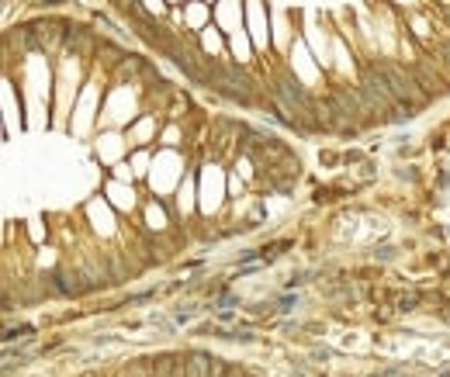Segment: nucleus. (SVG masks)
<instances>
[{"instance_id":"7ed1b4c3","label":"nucleus","mask_w":450,"mask_h":377,"mask_svg":"<svg viewBox=\"0 0 450 377\" xmlns=\"http://www.w3.org/2000/svg\"><path fill=\"white\" fill-rule=\"evenodd\" d=\"M415 301H419V294H405V298H402V308H412Z\"/></svg>"},{"instance_id":"20e7f679","label":"nucleus","mask_w":450,"mask_h":377,"mask_svg":"<svg viewBox=\"0 0 450 377\" xmlns=\"http://www.w3.org/2000/svg\"><path fill=\"white\" fill-rule=\"evenodd\" d=\"M46 4H59V0H46Z\"/></svg>"},{"instance_id":"f03ea898","label":"nucleus","mask_w":450,"mask_h":377,"mask_svg":"<svg viewBox=\"0 0 450 377\" xmlns=\"http://www.w3.org/2000/svg\"><path fill=\"white\" fill-rule=\"evenodd\" d=\"M211 363H218V360H211V356H204V353H190V363H187V374L190 377H211Z\"/></svg>"},{"instance_id":"f257e3e1","label":"nucleus","mask_w":450,"mask_h":377,"mask_svg":"<svg viewBox=\"0 0 450 377\" xmlns=\"http://www.w3.org/2000/svg\"><path fill=\"white\" fill-rule=\"evenodd\" d=\"M274 94L288 104V111H295V115H315V104L309 101V94H305L302 87H295L291 80H281V84L274 87Z\"/></svg>"}]
</instances>
